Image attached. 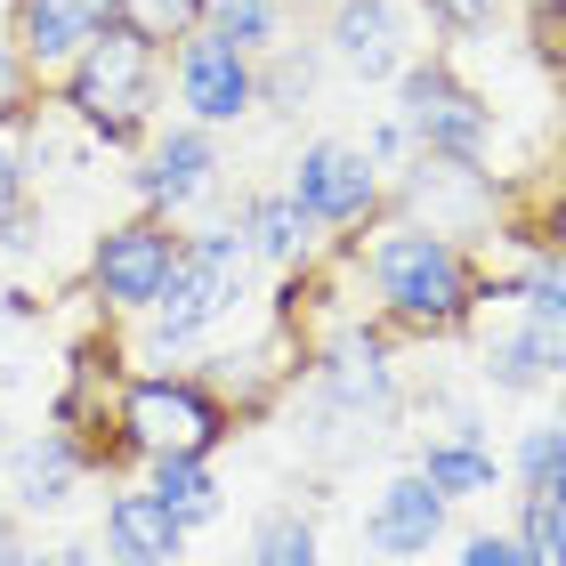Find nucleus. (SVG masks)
Masks as SVG:
<instances>
[{
  "mask_svg": "<svg viewBox=\"0 0 566 566\" xmlns=\"http://www.w3.org/2000/svg\"><path fill=\"white\" fill-rule=\"evenodd\" d=\"M340 268L365 292V316L389 332V340H421V348H453L470 340L478 300H485V251L461 235H437V227L380 211L365 235L340 243Z\"/></svg>",
  "mask_w": 566,
  "mask_h": 566,
  "instance_id": "f257e3e1",
  "label": "nucleus"
},
{
  "mask_svg": "<svg viewBox=\"0 0 566 566\" xmlns=\"http://www.w3.org/2000/svg\"><path fill=\"white\" fill-rule=\"evenodd\" d=\"M251 283H260V260H251L243 227L235 219H211V227H187L178 235V268L163 283V300L146 307L130 332V365H187V356H211V340L251 307Z\"/></svg>",
  "mask_w": 566,
  "mask_h": 566,
  "instance_id": "f03ea898",
  "label": "nucleus"
},
{
  "mask_svg": "<svg viewBox=\"0 0 566 566\" xmlns=\"http://www.w3.org/2000/svg\"><path fill=\"white\" fill-rule=\"evenodd\" d=\"M106 421H114V446L130 461V478L146 461H178V453L219 461L243 437L235 397H227L202 365H130L106 389Z\"/></svg>",
  "mask_w": 566,
  "mask_h": 566,
  "instance_id": "7ed1b4c3",
  "label": "nucleus"
},
{
  "mask_svg": "<svg viewBox=\"0 0 566 566\" xmlns=\"http://www.w3.org/2000/svg\"><path fill=\"white\" fill-rule=\"evenodd\" d=\"M57 106L114 154L146 146L154 138V106H163V49L138 41L130 24H106V33L57 73Z\"/></svg>",
  "mask_w": 566,
  "mask_h": 566,
  "instance_id": "20e7f679",
  "label": "nucleus"
},
{
  "mask_svg": "<svg viewBox=\"0 0 566 566\" xmlns=\"http://www.w3.org/2000/svg\"><path fill=\"white\" fill-rule=\"evenodd\" d=\"M178 235H187V227L163 219V211H130V219L97 227V243H90V275H82L90 316H106V324H138L146 307L163 300L170 268H178Z\"/></svg>",
  "mask_w": 566,
  "mask_h": 566,
  "instance_id": "39448f33",
  "label": "nucleus"
},
{
  "mask_svg": "<svg viewBox=\"0 0 566 566\" xmlns=\"http://www.w3.org/2000/svg\"><path fill=\"white\" fill-rule=\"evenodd\" d=\"M283 195L316 219L324 243H348V235H365V227L389 211V170L365 154V138H332V130H324V138H307V146L292 154Z\"/></svg>",
  "mask_w": 566,
  "mask_h": 566,
  "instance_id": "423d86ee",
  "label": "nucleus"
},
{
  "mask_svg": "<svg viewBox=\"0 0 566 566\" xmlns=\"http://www.w3.org/2000/svg\"><path fill=\"white\" fill-rule=\"evenodd\" d=\"M397 122L413 138V154H446V163H485L494 154V106L446 57H413L397 73Z\"/></svg>",
  "mask_w": 566,
  "mask_h": 566,
  "instance_id": "0eeeda50",
  "label": "nucleus"
},
{
  "mask_svg": "<svg viewBox=\"0 0 566 566\" xmlns=\"http://www.w3.org/2000/svg\"><path fill=\"white\" fill-rule=\"evenodd\" d=\"M502 202H510V187H494V170H485V163H446V154H413L405 178L389 187V211L437 227V235H461L478 251L502 227Z\"/></svg>",
  "mask_w": 566,
  "mask_h": 566,
  "instance_id": "6e6552de",
  "label": "nucleus"
},
{
  "mask_svg": "<svg viewBox=\"0 0 566 566\" xmlns=\"http://www.w3.org/2000/svg\"><path fill=\"white\" fill-rule=\"evenodd\" d=\"M470 348H478V380L494 397H543L551 373L566 365V348L551 340L534 316H518L502 268H485V300H478V324H470Z\"/></svg>",
  "mask_w": 566,
  "mask_h": 566,
  "instance_id": "1a4fd4ad",
  "label": "nucleus"
},
{
  "mask_svg": "<svg viewBox=\"0 0 566 566\" xmlns=\"http://www.w3.org/2000/svg\"><path fill=\"white\" fill-rule=\"evenodd\" d=\"M170 90H178V106H187V122L235 130V122L260 114V57H243L235 41H219L211 24H202V33H187L170 49Z\"/></svg>",
  "mask_w": 566,
  "mask_h": 566,
  "instance_id": "9d476101",
  "label": "nucleus"
},
{
  "mask_svg": "<svg viewBox=\"0 0 566 566\" xmlns=\"http://www.w3.org/2000/svg\"><path fill=\"white\" fill-rule=\"evenodd\" d=\"M219 178H227V146H219V130H202V122H170V130L146 138L130 187H138V211H163V219L187 227L195 202L219 195Z\"/></svg>",
  "mask_w": 566,
  "mask_h": 566,
  "instance_id": "9b49d317",
  "label": "nucleus"
},
{
  "mask_svg": "<svg viewBox=\"0 0 566 566\" xmlns=\"http://www.w3.org/2000/svg\"><path fill=\"white\" fill-rule=\"evenodd\" d=\"M324 49L348 82H397L421 57L405 0H324Z\"/></svg>",
  "mask_w": 566,
  "mask_h": 566,
  "instance_id": "f8f14e48",
  "label": "nucleus"
},
{
  "mask_svg": "<svg viewBox=\"0 0 566 566\" xmlns=\"http://www.w3.org/2000/svg\"><path fill=\"white\" fill-rule=\"evenodd\" d=\"M97 543L122 566H178L195 543V526L154 494L146 478H106V518H97Z\"/></svg>",
  "mask_w": 566,
  "mask_h": 566,
  "instance_id": "ddd939ff",
  "label": "nucleus"
},
{
  "mask_svg": "<svg viewBox=\"0 0 566 566\" xmlns=\"http://www.w3.org/2000/svg\"><path fill=\"white\" fill-rule=\"evenodd\" d=\"M446 526H453V502L405 461V470L373 494V510H365V551L405 566V558H429L437 543H446Z\"/></svg>",
  "mask_w": 566,
  "mask_h": 566,
  "instance_id": "4468645a",
  "label": "nucleus"
},
{
  "mask_svg": "<svg viewBox=\"0 0 566 566\" xmlns=\"http://www.w3.org/2000/svg\"><path fill=\"white\" fill-rule=\"evenodd\" d=\"M114 24V0H17V24H9V49L24 57L33 82L65 73L82 49Z\"/></svg>",
  "mask_w": 566,
  "mask_h": 566,
  "instance_id": "2eb2a0df",
  "label": "nucleus"
},
{
  "mask_svg": "<svg viewBox=\"0 0 566 566\" xmlns=\"http://www.w3.org/2000/svg\"><path fill=\"white\" fill-rule=\"evenodd\" d=\"M413 470H421L453 510H461V502H485V494H502V485H510V478H502V446L485 437L478 413H453L446 429H429L421 446H413Z\"/></svg>",
  "mask_w": 566,
  "mask_h": 566,
  "instance_id": "dca6fc26",
  "label": "nucleus"
},
{
  "mask_svg": "<svg viewBox=\"0 0 566 566\" xmlns=\"http://www.w3.org/2000/svg\"><path fill=\"white\" fill-rule=\"evenodd\" d=\"M9 502L24 510V518H57V510L82 494V478H90V461H82V446H73L65 429H33L24 446H9Z\"/></svg>",
  "mask_w": 566,
  "mask_h": 566,
  "instance_id": "f3484780",
  "label": "nucleus"
},
{
  "mask_svg": "<svg viewBox=\"0 0 566 566\" xmlns=\"http://www.w3.org/2000/svg\"><path fill=\"white\" fill-rule=\"evenodd\" d=\"M235 227H243V243H251V260H260L268 275H300V268H316L324 260V235H316V219L300 211L283 187H260V195H243L235 202Z\"/></svg>",
  "mask_w": 566,
  "mask_h": 566,
  "instance_id": "a211bd4d",
  "label": "nucleus"
},
{
  "mask_svg": "<svg viewBox=\"0 0 566 566\" xmlns=\"http://www.w3.org/2000/svg\"><path fill=\"white\" fill-rule=\"evenodd\" d=\"M138 478H146V485H154V494H163V502H170V510H178V518H187L195 534L227 518V478H219V461L178 453V461H146Z\"/></svg>",
  "mask_w": 566,
  "mask_h": 566,
  "instance_id": "6ab92c4d",
  "label": "nucleus"
},
{
  "mask_svg": "<svg viewBox=\"0 0 566 566\" xmlns=\"http://www.w3.org/2000/svg\"><path fill=\"white\" fill-rule=\"evenodd\" d=\"M494 243H502V251H558V260H566V170L502 202Z\"/></svg>",
  "mask_w": 566,
  "mask_h": 566,
  "instance_id": "aec40b11",
  "label": "nucleus"
},
{
  "mask_svg": "<svg viewBox=\"0 0 566 566\" xmlns=\"http://www.w3.org/2000/svg\"><path fill=\"white\" fill-rule=\"evenodd\" d=\"M502 283H510V300H518V316H534L566 348V260L558 251H510Z\"/></svg>",
  "mask_w": 566,
  "mask_h": 566,
  "instance_id": "412c9836",
  "label": "nucleus"
},
{
  "mask_svg": "<svg viewBox=\"0 0 566 566\" xmlns=\"http://www.w3.org/2000/svg\"><path fill=\"white\" fill-rule=\"evenodd\" d=\"M243 566H324L316 518H300L292 502L260 510V518H251V543H243Z\"/></svg>",
  "mask_w": 566,
  "mask_h": 566,
  "instance_id": "4be33fe9",
  "label": "nucleus"
},
{
  "mask_svg": "<svg viewBox=\"0 0 566 566\" xmlns=\"http://www.w3.org/2000/svg\"><path fill=\"white\" fill-rule=\"evenodd\" d=\"M283 17H292V0H211V9H202V24H211L219 41H235L243 57L283 49Z\"/></svg>",
  "mask_w": 566,
  "mask_h": 566,
  "instance_id": "5701e85b",
  "label": "nucleus"
},
{
  "mask_svg": "<svg viewBox=\"0 0 566 566\" xmlns=\"http://www.w3.org/2000/svg\"><path fill=\"white\" fill-rule=\"evenodd\" d=\"M202 9H211V0H114V24H130L138 41H154L170 57L187 33H202Z\"/></svg>",
  "mask_w": 566,
  "mask_h": 566,
  "instance_id": "b1692460",
  "label": "nucleus"
},
{
  "mask_svg": "<svg viewBox=\"0 0 566 566\" xmlns=\"http://www.w3.org/2000/svg\"><path fill=\"white\" fill-rule=\"evenodd\" d=\"M510 534H518V551H526L534 566H566V502L551 494V485L518 494V518H510Z\"/></svg>",
  "mask_w": 566,
  "mask_h": 566,
  "instance_id": "393cba45",
  "label": "nucleus"
},
{
  "mask_svg": "<svg viewBox=\"0 0 566 566\" xmlns=\"http://www.w3.org/2000/svg\"><path fill=\"white\" fill-rule=\"evenodd\" d=\"M33 106H0V219H17L24 202H33Z\"/></svg>",
  "mask_w": 566,
  "mask_h": 566,
  "instance_id": "a878e982",
  "label": "nucleus"
},
{
  "mask_svg": "<svg viewBox=\"0 0 566 566\" xmlns=\"http://www.w3.org/2000/svg\"><path fill=\"white\" fill-rule=\"evenodd\" d=\"M558 453H566V429H558V421H526V429H518V446L502 453V478L518 485V494H534V485H551Z\"/></svg>",
  "mask_w": 566,
  "mask_h": 566,
  "instance_id": "bb28decb",
  "label": "nucleus"
},
{
  "mask_svg": "<svg viewBox=\"0 0 566 566\" xmlns=\"http://www.w3.org/2000/svg\"><path fill=\"white\" fill-rule=\"evenodd\" d=\"M453 566H534V558L518 551V534H510V526H470V534H461V551H453Z\"/></svg>",
  "mask_w": 566,
  "mask_h": 566,
  "instance_id": "cd10ccee",
  "label": "nucleus"
},
{
  "mask_svg": "<svg viewBox=\"0 0 566 566\" xmlns=\"http://www.w3.org/2000/svg\"><path fill=\"white\" fill-rule=\"evenodd\" d=\"M0 566H41V543H33V518L17 502H0Z\"/></svg>",
  "mask_w": 566,
  "mask_h": 566,
  "instance_id": "c85d7f7f",
  "label": "nucleus"
},
{
  "mask_svg": "<svg viewBox=\"0 0 566 566\" xmlns=\"http://www.w3.org/2000/svg\"><path fill=\"white\" fill-rule=\"evenodd\" d=\"M421 9L446 24V33H485V24L502 17V0H421Z\"/></svg>",
  "mask_w": 566,
  "mask_h": 566,
  "instance_id": "c756f323",
  "label": "nucleus"
},
{
  "mask_svg": "<svg viewBox=\"0 0 566 566\" xmlns=\"http://www.w3.org/2000/svg\"><path fill=\"white\" fill-rule=\"evenodd\" d=\"M41 566H106V543H90V534H73V543H49Z\"/></svg>",
  "mask_w": 566,
  "mask_h": 566,
  "instance_id": "7c9ffc66",
  "label": "nucleus"
},
{
  "mask_svg": "<svg viewBox=\"0 0 566 566\" xmlns=\"http://www.w3.org/2000/svg\"><path fill=\"white\" fill-rule=\"evenodd\" d=\"M24 90H33V73H24V57H17L9 41H0V106H17Z\"/></svg>",
  "mask_w": 566,
  "mask_h": 566,
  "instance_id": "2f4dec72",
  "label": "nucleus"
},
{
  "mask_svg": "<svg viewBox=\"0 0 566 566\" xmlns=\"http://www.w3.org/2000/svg\"><path fill=\"white\" fill-rule=\"evenodd\" d=\"M534 33H543V41L558 49V57H566V0H551V9H543V17H534Z\"/></svg>",
  "mask_w": 566,
  "mask_h": 566,
  "instance_id": "473e14b6",
  "label": "nucleus"
},
{
  "mask_svg": "<svg viewBox=\"0 0 566 566\" xmlns=\"http://www.w3.org/2000/svg\"><path fill=\"white\" fill-rule=\"evenodd\" d=\"M551 421H558V429H566V365H558V373H551Z\"/></svg>",
  "mask_w": 566,
  "mask_h": 566,
  "instance_id": "72a5a7b5",
  "label": "nucleus"
},
{
  "mask_svg": "<svg viewBox=\"0 0 566 566\" xmlns=\"http://www.w3.org/2000/svg\"><path fill=\"white\" fill-rule=\"evenodd\" d=\"M551 494H558V502H566V453H558V470H551Z\"/></svg>",
  "mask_w": 566,
  "mask_h": 566,
  "instance_id": "f704fd0d",
  "label": "nucleus"
},
{
  "mask_svg": "<svg viewBox=\"0 0 566 566\" xmlns=\"http://www.w3.org/2000/svg\"><path fill=\"white\" fill-rule=\"evenodd\" d=\"M0 470H9V421H0Z\"/></svg>",
  "mask_w": 566,
  "mask_h": 566,
  "instance_id": "c9c22d12",
  "label": "nucleus"
},
{
  "mask_svg": "<svg viewBox=\"0 0 566 566\" xmlns=\"http://www.w3.org/2000/svg\"><path fill=\"white\" fill-rule=\"evenodd\" d=\"M526 9H534V17H543V9H551V0H526Z\"/></svg>",
  "mask_w": 566,
  "mask_h": 566,
  "instance_id": "e433bc0d",
  "label": "nucleus"
},
{
  "mask_svg": "<svg viewBox=\"0 0 566 566\" xmlns=\"http://www.w3.org/2000/svg\"><path fill=\"white\" fill-rule=\"evenodd\" d=\"M292 9H324V0H292Z\"/></svg>",
  "mask_w": 566,
  "mask_h": 566,
  "instance_id": "4c0bfd02",
  "label": "nucleus"
},
{
  "mask_svg": "<svg viewBox=\"0 0 566 566\" xmlns=\"http://www.w3.org/2000/svg\"><path fill=\"white\" fill-rule=\"evenodd\" d=\"M106 566H122V558H106Z\"/></svg>",
  "mask_w": 566,
  "mask_h": 566,
  "instance_id": "58836bf2",
  "label": "nucleus"
}]
</instances>
